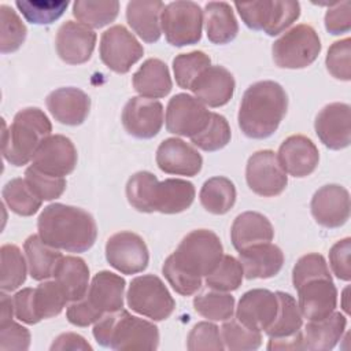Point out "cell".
Here are the masks:
<instances>
[{
    "label": "cell",
    "mask_w": 351,
    "mask_h": 351,
    "mask_svg": "<svg viewBox=\"0 0 351 351\" xmlns=\"http://www.w3.org/2000/svg\"><path fill=\"white\" fill-rule=\"evenodd\" d=\"M222 256L223 247L217 233L196 229L189 232L166 258L162 271L177 293L192 296L202 288V278L215 269Z\"/></svg>",
    "instance_id": "cell-1"
},
{
    "label": "cell",
    "mask_w": 351,
    "mask_h": 351,
    "mask_svg": "<svg viewBox=\"0 0 351 351\" xmlns=\"http://www.w3.org/2000/svg\"><path fill=\"white\" fill-rule=\"evenodd\" d=\"M38 236L48 245L67 252H85L96 241L97 226L84 208L52 203L37 219Z\"/></svg>",
    "instance_id": "cell-2"
},
{
    "label": "cell",
    "mask_w": 351,
    "mask_h": 351,
    "mask_svg": "<svg viewBox=\"0 0 351 351\" xmlns=\"http://www.w3.org/2000/svg\"><path fill=\"white\" fill-rule=\"evenodd\" d=\"M288 108V96L276 81L250 85L239 108V128L250 138H267L280 126Z\"/></svg>",
    "instance_id": "cell-3"
},
{
    "label": "cell",
    "mask_w": 351,
    "mask_h": 351,
    "mask_svg": "<svg viewBox=\"0 0 351 351\" xmlns=\"http://www.w3.org/2000/svg\"><path fill=\"white\" fill-rule=\"evenodd\" d=\"M92 333L101 347L112 350H156L159 347L158 326L123 308L104 314L93 324Z\"/></svg>",
    "instance_id": "cell-4"
},
{
    "label": "cell",
    "mask_w": 351,
    "mask_h": 351,
    "mask_svg": "<svg viewBox=\"0 0 351 351\" xmlns=\"http://www.w3.org/2000/svg\"><path fill=\"white\" fill-rule=\"evenodd\" d=\"M51 132L52 123L41 108L26 107L18 111L10 128L3 130V158L14 166L29 163Z\"/></svg>",
    "instance_id": "cell-5"
},
{
    "label": "cell",
    "mask_w": 351,
    "mask_h": 351,
    "mask_svg": "<svg viewBox=\"0 0 351 351\" xmlns=\"http://www.w3.org/2000/svg\"><path fill=\"white\" fill-rule=\"evenodd\" d=\"M234 7L250 29L263 30L267 36L282 33L300 16V4L293 0L236 1Z\"/></svg>",
    "instance_id": "cell-6"
},
{
    "label": "cell",
    "mask_w": 351,
    "mask_h": 351,
    "mask_svg": "<svg viewBox=\"0 0 351 351\" xmlns=\"http://www.w3.org/2000/svg\"><path fill=\"white\" fill-rule=\"evenodd\" d=\"M321 48L315 29L300 23L273 43L271 53L274 63L281 69H304L318 58Z\"/></svg>",
    "instance_id": "cell-7"
},
{
    "label": "cell",
    "mask_w": 351,
    "mask_h": 351,
    "mask_svg": "<svg viewBox=\"0 0 351 351\" xmlns=\"http://www.w3.org/2000/svg\"><path fill=\"white\" fill-rule=\"evenodd\" d=\"M126 302L133 311L152 321L167 319L176 308V300L165 282L155 274L133 278L126 293Z\"/></svg>",
    "instance_id": "cell-8"
},
{
    "label": "cell",
    "mask_w": 351,
    "mask_h": 351,
    "mask_svg": "<svg viewBox=\"0 0 351 351\" xmlns=\"http://www.w3.org/2000/svg\"><path fill=\"white\" fill-rule=\"evenodd\" d=\"M160 27L167 43L174 47L197 44L202 38L203 11L195 1H171L162 11Z\"/></svg>",
    "instance_id": "cell-9"
},
{
    "label": "cell",
    "mask_w": 351,
    "mask_h": 351,
    "mask_svg": "<svg viewBox=\"0 0 351 351\" xmlns=\"http://www.w3.org/2000/svg\"><path fill=\"white\" fill-rule=\"evenodd\" d=\"M99 52L110 70L126 74L143 58L144 48L123 25H114L101 34Z\"/></svg>",
    "instance_id": "cell-10"
},
{
    "label": "cell",
    "mask_w": 351,
    "mask_h": 351,
    "mask_svg": "<svg viewBox=\"0 0 351 351\" xmlns=\"http://www.w3.org/2000/svg\"><path fill=\"white\" fill-rule=\"evenodd\" d=\"M245 181L250 189L263 197L278 196L288 185V177L271 149L256 151L248 158Z\"/></svg>",
    "instance_id": "cell-11"
},
{
    "label": "cell",
    "mask_w": 351,
    "mask_h": 351,
    "mask_svg": "<svg viewBox=\"0 0 351 351\" xmlns=\"http://www.w3.org/2000/svg\"><path fill=\"white\" fill-rule=\"evenodd\" d=\"M106 259L122 274H137L147 269L149 252L145 241L137 233L122 230L108 237Z\"/></svg>",
    "instance_id": "cell-12"
},
{
    "label": "cell",
    "mask_w": 351,
    "mask_h": 351,
    "mask_svg": "<svg viewBox=\"0 0 351 351\" xmlns=\"http://www.w3.org/2000/svg\"><path fill=\"white\" fill-rule=\"evenodd\" d=\"M210 115L211 111L199 99L188 93H177L167 103L166 129L176 136L191 138L206 128Z\"/></svg>",
    "instance_id": "cell-13"
},
{
    "label": "cell",
    "mask_w": 351,
    "mask_h": 351,
    "mask_svg": "<svg viewBox=\"0 0 351 351\" xmlns=\"http://www.w3.org/2000/svg\"><path fill=\"white\" fill-rule=\"evenodd\" d=\"M163 106L160 101L134 96L122 110V125L136 138H152L163 126Z\"/></svg>",
    "instance_id": "cell-14"
},
{
    "label": "cell",
    "mask_w": 351,
    "mask_h": 351,
    "mask_svg": "<svg viewBox=\"0 0 351 351\" xmlns=\"http://www.w3.org/2000/svg\"><path fill=\"white\" fill-rule=\"evenodd\" d=\"M77 160L74 143L63 134H51L36 151L32 166L45 174L64 177L74 171Z\"/></svg>",
    "instance_id": "cell-15"
},
{
    "label": "cell",
    "mask_w": 351,
    "mask_h": 351,
    "mask_svg": "<svg viewBox=\"0 0 351 351\" xmlns=\"http://www.w3.org/2000/svg\"><path fill=\"white\" fill-rule=\"evenodd\" d=\"M298 306L308 321L322 319L332 314L337 306V289L332 276L310 278L298 288Z\"/></svg>",
    "instance_id": "cell-16"
},
{
    "label": "cell",
    "mask_w": 351,
    "mask_h": 351,
    "mask_svg": "<svg viewBox=\"0 0 351 351\" xmlns=\"http://www.w3.org/2000/svg\"><path fill=\"white\" fill-rule=\"evenodd\" d=\"M314 129L329 149H343L351 141V108L346 103L326 104L315 117Z\"/></svg>",
    "instance_id": "cell-17"
},
{
    "label": "cell",
    "mask_w": 351,
    "mask_h": 351,
    "mask_svg": "<svg viewBox=\"0 0 351 351\" xmlns=\"http://www.w3.org/2000/svg\"><path fill=\"white\" fill-rule=\"evenodd\" d=\"M125 285L126 282L121 276L101 270L93 276L85 296L81 299L100 319L107 313L123 308Z\"/></svg>",
    "instance_id": "cell-18"
},
{
    "label": "cell",
    "mask_w": 351,
    "mask_h": 351,
    "mask_svg": "<svg viewBox=\"0 0 351 351\" xmlns=\"http://www.w3.org/2000/svg\"><path fill=\"white\" fill-rule=\"evenodd\" d=\"M310 208L318 225L329 229L340 228L350 218V193L337 184L324 185L314 193Z\"/></svg>",
    "instance_id": "cell-19"
},
{
    "label": "cell",
    "mask_w": 351,
    "mask_h": 351,
    "mask_svg": "<svg viewBox=\"0 0 351 351\" xmlns=\"http://www.w3.org/2000/svg\"><path fill=\"white\" fill-rule=\"evenodd\" d=\"M96 38L97 36L90 27L80 22L66 21L56 33V52L64 63L82 64L90 59Z\"/></svg>",
    "instance_id": "cell-20"
},
{
    "label": "cell",
    "mask_w": 351,
    "mask_h": 351,
    "mask_svg": "<svg viewBox=\"0 0 351 351\" xmlns=\"http://www.w3.org/2000/svg\"><path fill=\"white\" fill-rule=\"evenodd\" d=\"M278 310V299L276 292L269 289L247 291L239 300L236 318L247 328L265 332L274 321Z\"/></svg>",
    "instance_id": "cell-21"
},
{
    "label": "cell",
    "mask_w": 351,
    "mask_h": 351,
    "mask_svg": "<svg viewBox=\"0 0 351 351\" xmlns=\"http://www.w3.org/2000/svg\"><path fill=\"white\" fill-rule=\"evenodd\" d=\"M156 165L167 173L176 176H196L203 166V158L191 144L177 137L163 140L156 149Z\"/></svg>",
    "instance_id": "cell-22"
},
{
    "label": "cell",
    "mask_w": 351,
    "mask_h": 351,
    "mask_svg": "<svg viewBox=\"0 0 351 351\" xmlns=\"http://www.w3.org/2000/svg\"><path fill=\"white\" fill-rule=\"evenodd\" d=\"M277 159L287 174L303 178L317 169L319 152L311 138L303 134H293L281 143Z\"/></svg>",
    "instance_id": "cell-23"
},
{
    "label": "cell",
    "mask_w": 351,
    "mask_h": 351,
    "mask_svg": "<svg viewBox=\"0 0 351 351\" xmlns=\"http://www.w3.org/2000/svg\"><path fill=\"white\" fill-rule=\"evenodd\" d=\"M236 88L232 73L223 66L207 67L192 84L191 90L204 106L222 107L230 101Z\"/></svg>",
    "instance_id": "cell-24"
},
{
    "label": "cell",
    "mask_w": 351,
    "mask_h": 351,
    "mask_svg": "<svg viewBox=\"0 0 351 351\" xmlns=\"http://www.w3.org/2000/svg\"><path fill=\"white\" fill-rule=\"evenodd\" d=\"M47 108L51 115L60 123L77 126L84 123L89 115V96L74 86H66L52 90L47 96Z\"/></svg>",
    "instance_id": "cell-25"
},
{
    "label": "cell",
    "mask_w": 351,
    "mask_h": 351,
    "mask_svg": "<svg viewBox=\"0 0 351 351\" xmlns=\"http://www.w3.org/2000/svg\"><path fill=\"white\" fill-rule=\"evenodd\" d=\"M239 262L245 278H270L280 273L284 265V254L278 245L270 241L259 243L240 250Z\"/></svg>",
    "instance_id": "cell-26"
},
{
    "label": "cell",
    "mask_w": 351,
    "mask_h": 351,
    "mask_svg": "<svg viewBox=\"0 0 351 351\" xmlns=\"http://www.w3.org/2000/svg\"><path fill=\"white\" fill-rule=\"evenodd\" d=\"M195 186L182 178L158 181L152 191V210L162 214H178L188 210L195 200Z\"/></svg>",
    "instance_id": "cell-27"
},
{
    "label": "cell",
    "mask_w": 351,
    "mask_h": 351,
    "mask_svg": "<svg viewBox=\"0 0 351 351\" xmlns=\"http://www.w3.org/2000/svg\"><path fill=\"white\" fill-rule=\"evenodd\" d=\"M165 4L159 0H134L126 5V19L132 30L145 43L160 38V15Z\"/></svg>",
    "instance_id": "cell-28"
},
{
    "label": "cell",
    "mask_w": 351,
    "mask_h": 351,
    "mask_svg": "<svg viewBox=\"0 0 351 351\" xmlns=\"http://www.w3.org/2000/svg\"><path fill=\"white\" fill-rule=\"evenodd\" d=\"M274 237L271 222L261 213L245 211L239 214L230 228L233 247L240 251L259 243H269Z\"/></svg>",
    "instance_id": "cell-29"
},
{
    "label": "cell",
    "mask_w": 351,
    "mask_h": 351,
    "mask_svg": "<svg viewBox=\"0 0 351 351\" xmlns=\"http://www.w3.org/2000/svg\"><path fill=\"white\" fill-rule=\"evenodd\" d=\"M347 326V318L339 311H333L322 319L308 321L302 330L304 350L310 351H328L332 350L339 340H341L343 333Z\"/></svg>",
    "instance_id": "cell-30"
},
{
    "label": "cell",
    "mask_w": 351,
    "mask_h": 351,
    "mask_svg": "<svg viewBox=\"0 0 351 351\" xmlns=\"http://www.w3.org/2000/svg\"><path fill=\"white\" fill-rule=\"evenodd\" d=\"M134 90L147 99H160L170 93L173 81L169 67L156 58H149L138 67L132 77Z\"/></svg>",
    "instance_id": "cell-31"
},
{
    "label": "cell",
    "mask_w": 351,
    "mask_h": 351,
    "mask_svg": "<svg viewBox=\"0 0 351 351\" xmlns=\"http://www.w3.org/2000/svg\"><path fill=\"white\" fill-rule=\"evenodd\" d=\"M53 280L60 285L69 302L85 296L89 285V267L80 256H62L53 270Z\"/></svg>",
    "instance_id": "cell-32"
},
{
    "label": "cell",
    "mask_w": 351,
    "mask_h": 351,
    "mask_svg": "<svg viewBox=\"0 0 351 351\" xmlns=\"http://www.w3.org/2000/svg\"><path fill=\"white\" fill-rule=\"evenodd\" d=\"M203 12L207 38L213 44H228L234 40L239 33V23L229 3L208 1Z\"/></svg>",
    "instance_id": "cell-33"
},
{
    "label": "cell",
    "mask_w": 351,
    "mask_h": 351,
    "mask_svg": "<svg viewBox=\"0 0 351 351\" xmlns=\"http://www.w3.org/2000/svg\"><path fill=\"white\" fill-rule=\"evenodd\" d=\"M25 254L29 267V274L36 281H45L53 276V270L63 256L56 248L48 245L38 234H32L26 239Z\"/></svg>",
    "instance_id": "cell-34"
},
{
    "label": "cell",
    "mask_w": 351,
    "mask_h": 351,
    "mask_svg": "<svg viewBox=\"0 0 351 351\" xmlns=\"http://www.w3.org/2000/svg\"><path fill=\"white\" fill-rule=\"evenodd\" d=\"M236 186L234 184L222 176L208 178L199 193L200 204L203 208L215 215H223L233 208L236 203Z\"/></svg>",
    "instance_id": "cell-35"
},
{
    "label": "cell",
    "mask_w": 351,
    "mask_h": 351,
    "mask_svg": "<svg viewBox=\"0 0 351 351\" xmlns=\"http://www.w3.org/2000/svg\"><path fill=\"white\" fill-rule=\"evenodd\" d=\"M278 310L273 324L265 330L269 337H287L292 336L302 329L303 315L300 308L291 293L277 291Z\"/></svg>",
    "instance_id": "cell-36"
},
{
    "label": "cell",
    "mask_w": 351,
    "mask_h": 351,
    "mask_svg": "<svg viewBox=\"0 0 351 351\" xmlns=\"http://www.w3.org/2000/svg\"><path fill=\"white\" fill-rule=\"evenodd\" d=\"M119 12L117 0H77L73 3V15L80 23L100 29L115 21Z\"/></svg>",
    "instance_id": "cell-37"
},
{
    "label": "cell",
    "mask_w": 351,
    "mask_h": 351,
    "mask_svg": "<svg viewBox=\"0 0 351 351\" xmlns=\"http://www.w3.org/2000/svg\"><path fill=\"white\" fill-rule=\"evenodd\" d=\"M1 195L8 208L22 217H30L36 214L43 204V200L32 191L25 178L10 180L4 185Z\"/></svg>",
    "instance_id": "cell-38"
},
{
    "label": "cell",
    "mask_w": 351,
    "mask_h": 351,
    "mask_svg": "<svg viewBox=\"0 0 351 351\" xmlns=\"http://www.w3.org/2000/svg\"><path fill=\"white\" fill-rule=\"evenodd\" d=\"M1 258V280L0 288L4 292L18 289L26 280V265L22 251L14 244H4L0 248Z\"/></svg>",
    "instance_id": "cell-39"
},
{
    "label": "cell",
    "mask_w": 351,
    "mask_h": 351,
    "mask_svg": "<svg viewBox=\"0 0 351 351\" xmlns=\"http://www.w3.org/2000/svg\"><path fill=\"white\" fill-rule=\"evenodd\" d=\"M69 299L55 280H45L33 288V304L37 318H53L62 313Z\"/></svg>",
    "instance_id": "cell-40"
},
{
    "label": "cell",
    "mask_w": 351,
    "mask_h": 351,
    "mask_svg": "<svg viewBox=\"0 0 351 351\" xmlns=\"http://www.w3.org/2000/svg\"><path fill=\"white\" fill-rule=\"evenodd\" d=\"M193 308L208 321H226L233 317L234 298L222 291H207L193 299Z\"/></svg>",
    "instance_id": "cell-41"
},
{
    "label": "cell",
    "mask_w": 351,
    "mask_h": 351,
    "mask_svg": "<svg viewBox=\"0 0 351 351\" xmlns=\"http://www.w3.org/2000/svg\"><path fill=\"white\" fill-rule=\"evenodd\" d=\"M221 337L226 350L230 351H254L262 344V333L243 325L237 318L223 321Z\"/></svg>",
    "instance_id": "cell-42"
},
{
    "label": "cell",
    "mask_w": 351,
    "mask_h": 351,
    "mask_svg": "<svg viewBox=\"0 0 351 351\" xmlns=\"http://www.w3.org/2000/svg\"><path fill=\"white\" fill-rule=\"evenodd\" d=\"M211 66L210 56L203 51L180 53L173 59V71L176 82L182 89H189L196 78Z\"/></svg>",
    "instance_id": "cell-43"
},
{
    "label": "cell",
    "mask_w": 351,
    "mask_h": 351,
    "mask_svg": "<svg viewBox=\"0 0 351 351\" xmlns=\"http://www.w3.org/2000/svg\"><path fill=\"white\" fill-rule=\"evenodd\" d=\"M244 271L239 259L232 255H223L215 269L206 276V285L214 291H236L243 282Z\"/></svg>",
    "instance_id": "cell-44"
},
{
    "label": "cell",
    "mask_w": 351,
    "mask_h": 351,
    "mask_svg": "<svg viewBox=\"0 0 351 351\" xmlns=\"http://www.w3.org/2000/svg\"><path fill=\"white\" fill-rule=\"evenodd\" d=\"M230 137L232 132L226 118L221 114L211 112L206 128L196 136L191 137V141L193 143V145L203 151L214 152L228 145Z\"/></svg>",
    "instance_id": "cell-45"
},
{
    "label": "cell",
    "mask_w": 351,
    "mask_h": 351,
    "mask_svg": "<svg viewBox=\"0 0 351 351\" xmlns=\"http://www.w3.org/2000/svg\"><path fill=\"white\" fill-rule=\"evenodd\" d=\"M0 29L1 53L15 52L25 43L27 29L19 15L7 4L0 5Z\"/></svg>",
    "instance_id": "cell-46"
},
{
    "label": "cell",
    "mask_w": 351,
    "mask_h": 351,
    "mask_svg": "<svg viewBox=\"0 0 351 351\" xmlns=\"http://www.w3.org/2000/svg\"><path fill=\"white\" fill-rule=\"evenodd\" d=\"M156 182V176L149 171L134 173L126 182V197L129 204L140 213H154L152 191Z\"/></svg>",
    "instance_id": "cell-47"
},
{
    "label": "cell",
    "mask_w": 351,
    "mask_h": 351,
    "mask_svg": "<svg viewBox=\"0 0 351 351\" xmlns=\"http://www.w3.org/2000/svg\"><path fill=\"white\" fill-rule=\"evenodd\" d=\"M15 5L30 23L49 25L59 19L66 11L69 1H26L18 0Z\"/></svg>",
    "instance_id": "cell-48"
},
{
    "label": "cell",
    "mask_w": 351,
    "mask_h": 351,
    "mask_svg": "<svg viewBox=\"0 0 351 351\" xmlns=\"http://www.w3.org/2000/svg\"><path fill=\"white\" fill-rule=\"evenodd\" d=\"M25 180L32 191L41 200H55L60 197L66 189L64 177H55L45 174L33 166L25 170Z\"/></svg>",
    "instance_id": "cell-49"
},
{
    "label": "cell",
    "mask_w": 351,
    "mask_h": 351,
    "mask_svg": "<svg viewBox=\"0 0 351 351\" xmlns=\"http://www.w3.org/2000/svg\"><path fill=\"white\" fill-rule=\"evenodd\" d=\"M325 64L329 74L336 80H351V40L348 37L335 41L329 47Z\"/></svg>",
    "instance_id": "cell-50"
},
{
    "label": "cell",
    "mask_w": 351,
    "mask_h": 351,
    "mask_svg": "<svg viewBox=\"0 0 351 351\" xmlns=\"http://www.w3.org/2000/svg\"><path fill=\"white\" fill-rule=\"evenodd\" d=\"M186 348L189 351L199 350H225L219 328L208 321L197 322L186 337Z\"/></svg>",
    "instance_id": "cell-51"
},
{
    "label": "cell",
    "mask_w": 351,
    "mask_h": 351,
    "mask_svg": "<svg viewBox=\"0 0 351 351\" xmlns=\"http://www.w3.org/2000/svg\"><path fill=\"white\" fill-rule=\"evenodd\" d=\"M322 276H330L328 263L325 258L321 254H306L300 256L293 266L292 270V284L295 288H298L302 282L315 278V277H322Z\"/></svg>",
    "instance_id": "cell-52"
},
{
    "label": "cell",
    "mask_w": 351,
    "mask_h": 351,
    "mask_svg": "<svg viewBox=\"0 0 351 351\" xmlns=\"http://www.w3.org/2000/svg\"><path fill=\"white\" fill-rule=\"evenodd\" d=\"M30 332L14 322L8 321L5 324H0V350H19L25 351L30 347Z\"/></svg>",
    "instance_id": "cell-53"
},
{
    "label": "cell",
    "mask_w": 351,
    "mask_h": 351,
    "mask_svg": "<svg viewBox=\"0 0 351 351\" xmlns=\"http://www.w3.org/2000/svg\"><path fill=\"white\" fill-rule=\"evenodd\" d=\"M351 239L346 237L335 243L329 251V265L333 274L343 281L351 280Z\"/></svg>",
    "instance_id": "cell-54"
},
{
    "label": "cell",
    "mask_w": 351,
    "mask_h": 351,
    "mask_svg": "<svg viewBox=\"0 0 351 351\" xmlns=\"http://www.w3.org/2000/svg\"><path fill=\"white\" fill-rule=\"evenodd\" d=\"M351 3L343 1L336 3L333 7L328 8L325 14V29L333 34L339 36L348 33L351 29Z\"/></svg>",
    "instance_id": "cell-55"
},
{
    "label": "cell",
    "mask_w": 351,
    "mask_h": 351,
    "mask_svg": "<svg viewBox=\"0 0 351 351\" xmlns=\"http://www.w3.org/2000/svg\"><path fill=\"white\" fill-rule=\"evenodd\" d=\"M14 303V313L16 319L27 324L34 325L40 322V319L36 315L34 304H33V288H23L18 291L12 296Z\"/></svg>",
    "instance_id": "cell-56"
},
{
    "label": "cell",
    "mask_w": 351,
    "mask_h": 351,
    "mask_svg": "<svg viewBox=\"0 0 351 351\" xmlns=\"http://www.w3.org/2000/svg\"><path fill=\"white\" fill-rule=\"evenodd\" d=\"M51 351L55 350H81V351H92V346L78 333L66 332L59 335L49 347Z\"/></svg>",
    "instance_id": "cell-57"
},
{
    "label": "cell",
    "mask_w": 351,
    "mask_h": 351,
    "mask_svg": "<svg viewBox=\"0 0 351 351\" xmlns=\"http://www.w3.org/2000/svg\"><path fill=\"white\" fill-rule=\"evenodd\" d=\"M267 350H304L303 344V336H302V329L296 332L292 336L287 337H270Z\"/></svg>",
    "instance_id": "cell-58"
},
{
    "label": "cell",
    "mask_w": 351,
    "mask_h": 351,
    "mask_svg": "<svg viewBox=\"0 0 351 351\" xmlns=\"http://www.w3.org/2000/svg\"><path fill=\"white\" fill-rule=\"evenodd\" d=\"M14 313V303L12 298H10L4 291L0 295V324H5L8 321H12Z\"/></svg>",
    "instance_id": "cell-59"
}]
</instances>
